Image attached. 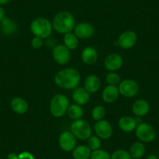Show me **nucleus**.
I'll list each match as a JSON object with an SVG mask.
<instances>
[{
	"label": "nucleus",
	"instance_id": "nucleus-1",
	"mask_svg": "<svg viewBox=\"0 0 159 159\" xmlns=\"http://www.w3.org/2000/svg\"><path fill=\"white\" fill-rule=\"evenodd\" d=\"M55 83L59 88L73 90L77 88L80 81V74L77 70L72 67L59 70L54 77Z\"/></svg>",
	"mask_w": 159,
	"mask_h": 159
},
{
	"label": "nucleus",
	"instance_id": "nucleus-2",
	"mask_svg": "<svg viewBox=\"0 0 159 159\" xmlns=\"http://www.w3.org/2000/svg\"><path fill=\"white\" fill-rule=\"evenodd\" d=\"M52 27L56 32L66 34L72 32L75 27V19L73 15L68 11H61L55 15L52 22Z\"/></svg>",
	"mask_w": 159,
	"mask_h": 159
},
{
	"label": "nucleus",
	"instance_id": "nucleus-3",
	"mask_svg": "<svg viewBox=\"0 0 159 159\" xmlns=\"http://www.w3.org/2000/svg\"><path fill=\"white\" fill-rule=\"evenodd\" d=\"M30 30L34 36L45 39L51 36L52 33V24L45 17H38L30 24Z\"/></svg>",
	"mask_w": 159,
	"mask_h": 159
},
{
	"label": "nucleus",
	"instance_id": "nucleus-4",
	"mask_svg": "<svg viewBox=\"0 0 159 159\" xmlns=\"http://www.w3.org/2000/svg\"><path fill=\"white\" fill-rule=\"evenodd\" d=\"M70 106V101L64 94H57L52 98L50 102V111L54 117L60 118L67 112Z\"/></svg>",
	"mask_w": 159,
	"mask_h": 159
},
{
	"label": "nucleus",
	"instance_id": "nucleus-5",
	"mask_svg": "<svg viewBox=\"0 0 159 159\" xmlns=\"http://www.w3.org/2000/svg\"><path fill=\"white\" fill-rule=\"evenodd\" d=\"M70 131L80 140H86L92 135V129L88 122L84 119L74 120L70 126Z\"/></svg>",
	"mask_w": 159,
	"mask_h": 159
},
{
	"label": "nucleus",
	"instance_id": "nucleus-6",
	"mask_svg": "<svg viewBox=\"0 0 159 159\" xmlns=\"http://www.w3.org/2000/svg\"><path fill=\"white\" fill-rule=\"evenodd\" d=\"M135 134L140 141L143 143H151L156 138V130L151 125L147 123H140L137 124Z\"/></svg>",
	"mask_w": 159,
	"mask_h": 159
},
{
	"label": "nucleus",
	"instance_id": "nucleus-7",
	"mask_svg": "<svg viewBox=\"0 0 159 159\" xmlns=\"http://www.w3.org/2000/svg\"><path fill=\"white\" fill-rule=\"evenodd\" d=\"M119 94L125 98H133L138 93L140 87L137 82L132 79L123 80L119 84Z\"/></svg>",
	"mask_w": 159,
	"mask_h": 159
},
{
	"label": "nucleus",
	"instance_id": "nucleus-8",
	"mask_svg": "<svg viewBox=\"0 0 159 159\" xmlns=\"http://www.w3.org/2000/svg\"><path fill=\"white\" fill-rule=\"evenodd\" d=\"M59 144L62 151L66 152L73 151L76 147V138L71 131H64L59 137Z\"/></svg>",
	"mask_w": 159,
	"mask_h": 159
},
{
	"label": "nucleus",
	"instance_id": "nucleus-9",
	"mask_svg": "<svg viewBox=\"0 0 159 159\" xmlns=\"http://www.w3.org/2000/svg\"><path fill=\"white\" fill-rule=\"evenodd\" d=\"M52 57L56 63L59 65H66L70 60V50L64 45H59L52 49Z\"/></svg>",
	"mask_w": 159,
	"mask_h": 159
},
{
	"label": "nucleus",
	"instance_id": "nucleus-10",
	"mask_svg": "<svg viewBox=\"0 0 159 159\" xmlns=\"http://www.w3.org/2000/svg\"><path fill=\"white\" fill-rule=\"evenodd\" d=\"M137 42V34L133 30H126L119 35L118 38V45L124 49L132 48Z\"/></svg>",
	"mask_w": 159,
	"mask_h": 159
},
{
	"label": "nucleus",
	"instance_id": "nucleus-11",
	"mask_svg": "<svg viewBox=\"0 0 159 159\" xmlns=\"http://www.w3.org/2000/svg\"><path fill=\"white\" fill-rule=\"evenodd\" d=\"M94 129L95 131V134L99 138L107 140L110 138L112 134V127L109 122L107 120H100L97 121L94 126Z\"/></svg>",
	"mask_w": 159,
	"mask_h": 159
},
{
	"label": "nucleus",
	"instance_id": "nucleus-12",
	"mask_svg": "<svg viewBox=\"0 0 159 159\" xmlns=\"http://www.w3.org/2000/svg\"><path fill=\"white\" fill-rule=\"evenodd\" d=\"M74 34L80 39H88L91 38L94 34V27L88 22H82L75 26Z\"/></svg>",
	"mask_w": 159,
	"mask_h": 159
},
{
	"label": "nucleus",
	"instance_id": "nucleus-13",
	"mask_svg": "<svg viewBox=\"0 0 159 159\" xmlns=\"http://www.w3.org/2000/svg\"><path fill=\"white\" fill-rule=\"evenodd\" d=\"M105 67L110 72L119 70L123 65V59L117 53H112L106 56L104 61Z\"/></svg>",
	"mask_w": 159,
	"mask_h": 159
},
{
	"label": "nucleus",
	"instance_id": "nucleus-14",
	"mask_svg": "<svg viewBox=\"0 0 159 159\" xmlns=\"http://www.w3.org/2000/svg\"><path fill=\"white\" fill-rule=\"evenodd\" d=\"M72 98L76 104L79 105H84L90 100V93L84 87H77L73 89Z\"/></svg>",
	"mask_w": 159,
	"mask_h": 159
},
{
	"label": "nucleus",
	"instance_id": "nucleus-15",
	"mask_svg": "<svg viewBox=\"0 0 159 159\" xmlns=\"http://www.w3.org/2000/svg\"><path fill=\"white\" fill-rule=\"evenodd\" d=\"M137 124L138 123L136 121V119L129 116H125L121 117L119 119V123H118L119 129L126 133H130L135 130Z\"/></svg>",
	"mask_w": 159,
	"mask_h": 159
},
{
	"label": "nucleus",
	"instance_id": "nucleus-16",
	"mask_svg": "<svg viewBox=\"0 0 159 159\" xmlns=\"http://www.w3.org/2000/svg\"><path fill=\"white\" fill-rule=\"evenodd\" d=\"M119 88L114 85H108L102 91V100L106 103H113L116 102L119 96Z\"/></svg>",
	"mask_w": 159,
	"mask_h": 159
},
{
	"label": "nucleus",
	"instance_id": "nucleus-17",
	"mask_svg": "<svg viewBox=\"0 0 159 159\" xmlns=\"http://www.w3.org/2000/svg\"><path fill=\"white\" fill-rule=\"evenodd\" d=\"M132 110L137 117H143L150 111V105L144 99H138L133 104Z\"/></svg>",
	"mask_w": 159,
	"mask_h": 159
},
{
	"label": "nucleus",
	"instance_id": "nucleus-18",
	"mask_svg": "<svg viewBox=\"0 0 159 159\" xmlns=\"http://www.w3.org/2000/svg\"><path fill=\"white\" fill-rule=\"evenodd\" d=\"M84 88L90 93L94 94L99 90L101 87V80L98 76L94 74H91L85 78Z\"/></svg>",
	"mask_w": 159,
	"mask_h": 159
},
{
	"label": "nucleus",
	"instance_id": "nucleus-19",
	"mask_svg": "<svg viewBox=\"0 0 159 159\" xmlns=\"http://www.w3.org/2000/svg\"><path fill=\"white\" fill-rule=\"evenodd\" d=\"M98 59V55L95 48L93 47H86L82 51L81 59L87 65H93L97 62Z\"/></svg>",
	"mask_w": 159,
	"mask_h": 159
},
{
	"label": "nucleus",
	"instance_id": "nucleus-20",
	"mask_svg": "<svg viewBox=\"0 0 159 159\" xmlns=\"http://www.w3.org/2000/svg\"><path fill=\"white\" fill-rule=\"evenodd\" d=\"M10 106L13 111L17 114H25L28 110V104L21 97H14L11 100Z\"/></svg>",
	"mask_w": 159,
	"mask_h": 159
},
{
	"label": "nucleus",
	"instance_id": "nucleus-21",
	"mask_svg": "<svg viewBox=\"0 0 159 159\" xmlns=\"http://www.w3.org/2000/svg\"><path fill=\"white\" fill-rule=\"evenodd\" d=\"M1 30L5 35H11L17 30L16 23L8 16H5L4 19L0 22Z\"/></svg>",
	"mask_w": 159,
	"mask_h": 159
},
{
	"label": "nucleus",
	"instance_id": "nucleus-22",
	"mask_svg": "<svg viewBox=\"0 0 159 159\" xmlns=\"http://www.w3.org/2000/svg\"><path fill=\"white\" fill-rule=\"evenodd\" d=\"M91 151L86 145H80L73 150L72 155L74 159H90Z\"/></svg>",
	"mask_w": 159,
	"mask_h": 159
},
{
	"label": "nucleus",
	"instance_id": "nucleus-23",
	"mask_svg": "<svg viewBox=\"0 0 159 159\" xmlns=\"http://www.w3.org/2000/svg\"><path fill=\"white\" fill-rule=\"evenodd\" d=\"M146 152V148L143 142L137 141L133 143L129 149V154H130L132 158L140 159L143 157Z\"/></svg>",
	"mask_w": 159,
	"mask_h": 159
},
{
	"label": "nucleus",
	"instance_id": "nucleus-24",
	"mask_svg": "<svg viewBox=\"0 0 159 159\" xmlns=\"http://www.w3.org/2000/svg\"><path fill=\"white\" fill-rule=\"evenodd\" d=\"M64 45L70 50H75L79 45V38L74 33L66 34L63 38Z\"/></svg>",
	"mask_w": 159,
	"mask_h": 159
},
{
	"label": "nucleus",
	"instance_id": "nucleus-25",
	"mask_svg": "<svg viewBox=\"0 0 159 159\" xmlns=\"http://www.w3.org/2000/svg\"><path fill=\"white\" fill-rule=\"evenodd\" d=\"M67 114H68L69 117L73 120L80 119L83 117L84 115L83 108H82L81 105H79L76 103L72 104V105H70L68 109H67Z\"/></svg>",
	"mask_w": 159,
	"mask_h": 159
},
{
	"label": "nucleus",
	"instance_id": "nucleus-26",
	"mask_svg": "<svg viewBox=\"0 0 159 159\" xmlns=\"http://www.w3.org/2000/svg\"><path fill=\"white\" fill-rule=\"evenodd\" d=\"M106 114V110H105V107L102 105H97L93 108L92 111H91V116L94 120L95 121H100L104 119Z\"/></svg>",
	"mask_w": 159,
	"mask_h": 159
},
{
	"label": "nucleus",
	"instance_id": "nucleus-27",
	"mask_svg": "<svg viewBox=\"0 0 159 159\" xmlns=\"http://www.w3.org/2000/svg\"><path fill=\"white\" fill-rule=\"evenodd\" d=\"M87 146H88L92 151L100 149L101 146H102L101 138H99L98 136L91 135V137L88 139V145H87Z\"/></svg>",
	"mask_w": 159,
	"mask_h": 159
},
{
	"label": "nucleus",
	"instance_id": "nucleus-28",
	"mask_svg": "<svg viewBox=\"0 0 159 159\" xmlns=\"http://www.w3.org/2000/svg\"><path fill=\"white\" fill-rule=\"evenodd\" d=\"M106 82L108 84V85H116L119 84L121 82V77L116 72H110L106 75Z\"/></svg>",
	"mask_w": 159,
	"mask_h": 159
},
{
	"label": "nucleus",
	"instance_id": "nucleus-29",
	"mask_svg": "<svg viewBox=\"0 0 159 159\" xmlns=\"http://www.w3.org/2000/svg\"><path fill=\"white\" fill-rule=\"evenodd\" d=\"M90 159H111V154L105 150L98 149L91 152Z\"/></svg>",
	"mask_w": 159,
	"mask_h": 159
},
{
	"label": "nucleus",
	"instance_id": "nucleus-30",
	"mask_svg": "<svg viewBox=\"0 0 159 159\" xmlns=\"http://www.w3.org/2000/svg\"><path fill=\"white\" fill-rule=\"evenodd\" d=\"M111 159H132V157L129 151L123 149H119L111 154Z\"/></svg>",
	"mask_w": 159,
	"mask_h": 159
},
{
	"label": "nucleus",
	"instance_id": "nucleus-31",
	"mask_svg": "<svg viewBox=\"0 0 159 159\" xmlns=\"http://www.w3.org/2000/svg\"><path fill=\"white\" fill-rule=\"evenodd\" d=\"M44 42H43V39L39 37H36L34 36L31 40V46L33 47L35 49H39L42 47L43 45Z\"/></svg>",
	"mask_w": 159,
	"mask_h": 159
},
{
	"label": "nucleus",
	"instance_id": "nucleus-32",
	"mask_svg": "<svg viewBox=\"0 0 159 159\" xmlns=\"http://www.w3.org/2000/svg\"><path fill=\"white\" fill-rule=\"evenodd\" d=\"M18 159H35L34 156L28 151H23L18 154Z\"/></svg>",
	"mask_w": 159,
	"mask_h": 159
},
{
	"label": "nucleus",
	"instance_id": "nucleus-33",
	"mask_svg": "<svg viewBox=\"0 0 159 159\" xmlns=\"http://www.w3.org/2000/svg\"><path fill=\"white\" fill-rule=\"evenodd\" d=\"M6 16V12L5 10L2 8V6H0V22L4 19V17Z\"/></svg>",
	"mask_w": 159,
	"mask_h": 159
},
{
	"label": "nucleus",
	"instance_id": "nucleus-34",
	"mask_svg": "<svg viewBox=\"0 0 159 159\" xmlns=\"http://www.w3.org/2000/svg\"><path fill=\"white\" fill-rule=\"evenodd\" d=\"M7 159H18V154L16 153H10L7 156Z\"/></svg>",
	"mask_w": 159,
	"mask_h": 159
},
{
	"label": "nucleus",
	"instance_id": "nucleus-35",
	"mask_svg": "<svg viewBox=\"0 0 159 159\" xmlns=\"http://www.w3.org/2000/svg\"><path fill=\"white\" fill-rule=\"evenodd\" d=\"M10 0H0V6H5L7 4L9 3Z\"/></svg>",
	"mask_w": 159,
	"mask_h": 159
},
{
	"label": "nucleus",
	"instance_id": "nucleus-36",
	"mask_svg": "<svg viewBox=\"0 0 159 159\" xmlns=\"http://www.w3.org/2000/svg\"><path fill=\"white\" fill-rule=\"evenodd\" d=\"M147 159H158V157L155 154H150Z\"/></svg>",
	"mask_w": 159,
	"mask_h": 159
},
{
	"label": "nucleus",
	"instance_id": "nucleus-37",
	"mask_svg": "<svg viewBox=\"0 0 159 159\" xmlns=\"http://www.w3.org/2000/svg\"><path fill=\"white\" fill-rule=\"evenodd\" d=\"M0 159H1V157H0Z\"/></svg>",
	"mask_w": 159,
	"mask_h": 159
},
{
	"label": "nucleus",
	"instance_id": "nucleus-38",
	"mask_svg": "<svg viewBox=\"0 0 159 159\" xmlns=\"http://www.w3.org/2000/svg\"><path fill=\"white\" fill-rule=\"evenodd\" d=\"M54 159H56V158H54Z\"/></svg>",
	"mask_w": 159,
	"mask_h": 159
},
{
	"label": "nucleus",
	"instance_id": "nucleus-39",
	"mask_svg": "<svg viewBox=\"0 0 159 159\" xmlns=\"http://www.w3.org/2000/svg\"><path fill=\"white\" fill-rule=\"evenodd\" d=\"M158 159H159V157H158Z\"/></svg>",
	"mask_w": 159,
	"mask_h": 159
}]
</instances>
